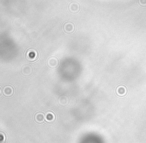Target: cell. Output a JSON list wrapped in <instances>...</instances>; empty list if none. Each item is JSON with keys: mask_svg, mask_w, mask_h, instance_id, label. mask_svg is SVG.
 <instances>
[{"mask_svg": "<svg viewBox=\"0 0 146 143\" xmlns=\"http://www.w3.org/2000/svg\"><path fill=\"white\" fill-rule=\"evenodd\" d=\"M4 93L6 95H11L12 94V89H11L10 87H6V88L4 89Z\"/></svg>", "mask_w": 146, "mask_h": 143, "instance_id": "cell-4", "label": "cell"}, {"mask_svg": "<svg viewBox=\"0 0 146 143\" xmlns=\"http://www.w3.org/2000/svg\"><path fill=\"white\" fill-rule=\"evenodd\" d=\"M140 4H141V5H146V0H140Z\"/></svg>", "mask_w": 146, "mask_h": 143, "instance_id": "cell-9", "label": "cell"}, {"mask_svg": "<svg viewBox=\"0 0 146 143\" xmlns=\"http://www.w3.org/2000/svg\"><path fill=\"white\" fill-rule=\"evenodd\" d=\"M49 64H50L51 66H56V64H57L56 59H50V61H49Z\"/></svg>", "mask_w": 146, "mask_h": 143, "instance_id": "cell-6", "label": "cell"}, {"mask_svg": "<svg viewBox=\"0 0 146 143\" xmlns=\"http://www.w3.org/2000/svg\"><path fill=\"white\" fill-rule=\"evenodd\" d=\"M70 9L72 11H77L78 10V6H77V4H72L70 6Z\"/></svg>", "mask_w": 146, "mask_h": 143, "instance_id": "cell-7", "label": "cell"}, {"mask_svg": "<svg viewBox=\"0 0 146 143\" xmlns=\"http://www.w3.org/2000/svg\"><path fill=\"white\" fill-rule=\"evenodd\" d=\"M43 119H44V116H43L42 114H40V113H39V114H37V116H36V120L38 121V122H42Z\"/></svg>", "mask_w": 146, "mask_h": 143, "instance_id": "cell-5", "label": "cell"}, {"mask_svg": "<svg viewBox=\"0 0 146 143\" xmlns=\"http://www.w3.org/2000/svg\"><path fill=\"white\" fill-rule=\"evenodd\" d=\"M125 88H124V87H119V88L117 89V93L119 95H124L125 94Z\"/></svg>", "mask_w": 146, "mask_h": 143, "instance_id": "cell-3", "label": "cell"}, {"mask_svg": "<svg viewBox=\"0 0 146 143\" xmlns=\"http://www.w3.org/2000/svg\"><path fill=\"white\" fill-rule=\"evenodd\" d=\"M46 118L49 119V120H52V119H53V115L51 114V113H48V114H47V116H46Z\"/></svg>", "mask_w": 146, "mask_h": 143, "instance_id": "cell-8", "label": "cell"}, {"mask_svg": "<svg viewBox=\"0 0 146 143\" xmlns=\"http://www.w3.org/2000/svg\"><path fill=\"white\" fill-rule=\"evenodd\" d=\"M64 29L67 31V32H71V31H73L74 27H73V25L71 24V23H67V24L64 26Z\"/></svg>", "mask_w": 146, "mask_h": 143, "instance_id": "cell-2", "label": "cell"}, {"mask_svg": "<svg viewBox=\"0 0 146 143\" xmlns=\"http://www.w3.org/2000/svg\"><path fill=\"white\" fill-rule=\"evenodd\" d=\"M36 56H37L36 51L29 50L28 52H27V57H28V59H30V60H34V59L36 58Z\"/></svg>", "mask_w": 146, "mask_h": 143, "instance_id": "cell-1", "label": "cell"}]
</instances>
